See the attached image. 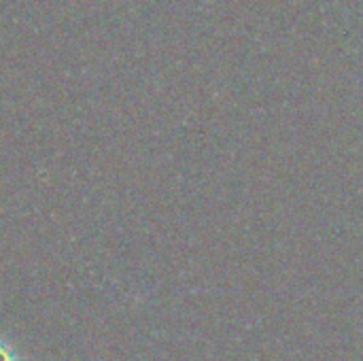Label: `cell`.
Masks as SVG:
<instances>
[{"label": "cell", "mask_w": 363, "mask_h": 361, "mask_svg": "<svg viewBox=\"0 0 363 361\" xmlns=\"http://www.w3.org/2000/svg\"><path fill=\"white\" fill-rule=\"evenodd\" d=\"M0 361H15V353H13V349L0 338Z\"/></svg>", "instance_id": "1"}]
</instances>
